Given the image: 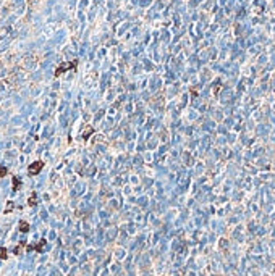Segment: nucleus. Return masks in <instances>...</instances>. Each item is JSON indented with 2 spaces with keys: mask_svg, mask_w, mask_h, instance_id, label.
Segmentation results:
<instances>
[{
  "mask_svg": "<svg viewBox=\"0 0 275 276\" xmlns=\"http://www.w3.org/2000/svg\"><path fill=\"white\" fill-rule=\"evenodd\" d=\"M76 68H78V60H73V61H66V63H62L57 70H55V73H54V76L55 78H58L60 74H63V73H66L68 70H73L75 71Z\"/></svg>",
  "mask_w": 275,
  "mask_h": 276,
  "instance_id": "nucleus-1",
  "label": "nucleus"
},
{
  "mask_svg": "<svg viewBox=\"0 0 275 276\" xmlns=\"http://www.w3.org/2000/svg\"><path fill=\"white\" fill-rule=\"evenodd\" d=\"M44 168V161L42 160H37V161H32L29 166H28V175L29 176H37L42 171Z\"/></svg>",
  "mask_w": 275,
  "mask_h": 276,
  "instance_id": "nucleus-2",
  "label": "nucleus"
},
{
  "mask_svg": "<svg viewBox=\"0 0 275 276\" xmlns=\"http://www.w3.org/2000/svg\"><path fill=\"white\" fill-rule=\"evenodd\" d=\"M45 246H47V241H45V239H40L39 244H36V246H29V247H28V250H36V252H39V254H42V252L45 250Z\"/></svg>",
  "mask_w": 275,
  "mask_h": 276,
  "instance_id": "nucleus-3",
  "label": "nucleus"
},
{
  "mask_svg": "<svg viewBox=\"0 0 275 276\" xmlns=\"http://www.w3.org/2000/svg\"><path fill=\"white\" fill-rule=\"evenodd\" d=\"M20 231L21 233H29V223H28V221H21L20 223Z\"/></svg>",
  "mask_w": 275,
  "mask_h": 276,
  "instance_id": "nucleus-4",
  "label": "nucleus"
},
{
  "mask_svg": "<svg viewBox=\"0 0 275 276\" xmlns=\"http://www.w3.org/2000/svg\"><path fill=\"white\" fill-rule=\"evenodd\" d=\"M36 204H37V196H36V194H31V197L28 199V205H29V207H34Z\"/></svg>",
  "mask_w": 275,
  "mask_h": 276,
  "instance_id": "nucleus-5",
  "label": "nucleus"
},
{
  "mask_svg": "<svg viewBox=\"0 0 275 276\" xmlns=\"http://www.w3.org/2000/svg\"><path fill=\"white\" fill-rule=\"evenodd\" d=\"M86 129H87V131H84V134H83V139H84V141H87V139H89V136H91V134H94V129H92L91 126H87Z\"/></svg>",
  "mask_w": 275,
  "mask_h": 276,
  "instance_id": "nucleus-6",
  "label": "nucleus"
},
{
  "mask_svg": "<svg viewBox=\"0 0 275 276\" xmlns=\"http://www.w3.org/2000/svg\"><path fill=\"white\" fill-rule=\"evenodd\" d=\"M7 252H8L7 247H2V249H0V260H7V258H8V254H7Z\"/></svg>",
  "mask_w": 275,
  "mask_h": 276,
  "instance_id": "nucleus-7",
  "label": "nucleus"
},
{
  "mask_svg": "<svg viewBox=\"0 0 275 276\" xmlns=\"http://www.w3.org/2000/svg\"><path fill=\"white\" fill-rule=\"evenodd\" d=\"M20 184H21V181L16 176H13V191H18L20 189Z\"/></svg>",
  "mask_w": 275,
  "mask_h": 276,
  "instance_id": "nucleus-8",
  "label": "nucleus"
},
{
  "mask_svg": "<svg viewBox=\"0 0 275 276\" xmlns=\"http://www.w3.org/2000/svg\"><path fill=\"white\" fill-rule=\"evenodd\" d=\"M7 175H8V170H7L5 166H2V165H0V178H5Z\"/></svg>",
  "mask_w": 275,
  "mask_h": 276,
  "instance_id": "nucleus-9",
  "label": "nucleus"
},
{
  "mask_svg": "<svg viewBox=\"0 0 275 276\" xmlns=\"http://www.w3.org/2000/svg\"><path fill=\"white\" fill-rule=\"evenodd\" d=\"M11 208H13V202H8V204H7V211H10Z\"/></svg>",
  "mask_w": 275,
  "mask_h": 276,
  "instance_id": "nucleus-10",
  "label": "nucleus"
}]
</instances>
